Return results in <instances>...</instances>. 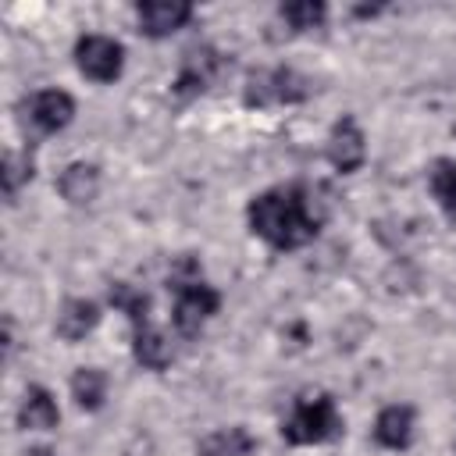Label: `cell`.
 <instances>
[{
  "label": "cell",
  "mask_w": 456,
  "mask_h": 456,
  "mask_svg": "<svg viewBox=\"0 0 456 456\" xmlns=\"http://www.w3.org/2000/svg\"><path fill=\"white\" fill-rule=\"evenodd\" d=\"M192 18V4L185 0H139L135 4V21L139 32H146L150 39H164L175 28H182Z\"/></svg>",
  "instance_id": "9"
},
{
  "label": "cell",
  "mask_w": 456,
  "mask_h": 456,
  "mask_svg": "<svg viewBox=\"0 0 456 456\" xmlns=\"http://www.w3.org/2000/svg\"><path fill=\"white\" fill-rule=\"evenodd\" d=\"M75 118V100L64 89H39L21 103V121L32 132H61Z\"/></svg>",
  "instance_id": "7"
},
{
  "label": "cell",
  "mask_w": 456,
  "mask_h": 456,
  "mask_svg": "<svg viewBox=\"0 0 456 456\" xmlns=\"http://www.w3.org/2000/svg\"><path fill=\"white\" fill-rule=\"evenodd\" d=\"M278 18L289 25V32H310V28H321L324 25L328 7L321 0H292V4H281L278 7Z\"/></svg>",
  "instance_id": "18"
},
{
  "label": "cell",
  "mask_w": 456,
  "mask_h": 456,
  "mask_svg": "<svg viewBox=\"0 0 456 456\" xmlns=\"http://www.w3.org/2000/svg\"><path fill=\"white\" fill-rule=\"evenodd\" d=\"M75 64L93 82H114L125 68V46L110 36H82L75 43Z\"/></svg>",
  "instance_id": "6"
},
{
  "label": "cell",
  "mask_w": 456,
  "mask_h": 456,
  "mask_svg": "<svg viewBox=\"0 0 456 456\" xmlns=\"http://www.w3.org/2000/svg\"><path fill=\"white\" fill-rule=\"evenodd\" d=\"M71 395L82 410H100L107 399V374L100 367H78L71 378Z\"/></svg>",
  "instance_id": "17"
},
{
  "label": "cell",
  "mask_w": 456,
  "mask_h": 456,
  "mask_svg": "<svg viewBox=\"0 0 456 456\" xmlns=\"http://www.w3.org/2000/svg\"><path fill=\"white\" fill-rule=\"evenodd\" d=\"M281 435H285V442H292V445H317V442L338 438V435H342V417H338L335 399H331L328 392L296 399L289 420L281 424Z\"/></svg>",
  "instance_id": "3"
},
{
  "label": "cell",
  "mask_w": 456,
  "mask_h": 456,
  "mask_svg": "<svg viewBox=\"0 0 456 456\" xmlns=\"http://www.w3.org/2000/svg\"><path fill=\"white\" fill-rule=\"evenodd\" d=\"M96 324H100V306H96L93 299H64V306H61L53 328H57V335H61L64 342H78V338H86Z\"/></svg>",
  "instance_id": "10"
},
{
  "label": "cell",
  "mask_w": 456,
  "mask_h": 456,
  "mask_svg": "<svg viewBox=\"0 0 456 456\" xmlns=\"http://www.w3.org/2000/svg\"><path fill=\"white\" fill-rule=\"evenodd\" d=\"M374 438L385 449H406L413 442V410L410 406H385L374 420Z\"/></svg>",
  "instance_id": "12"
},
{
  "label": "cell",
  "mask_w": 456,
  "mask_h": 456,
  "mask_svg": "<svg viewBox=\"0 0 456 456\" xmlns=\"http://www.w3.org/2000/svg\"><path fill=\"white\" fill-rule=\"evenodd\" d=\"M428 182H431V192H435L438 207H442L449 217H456V160H449V157L435 160Z\"/></svg>",
  "instance_id": "19"
},
{
  "label": "cell",
  "mask_w": 456,
  "mask_h": 456,
  "mask_svg": "<svg viewBox=\"0 0 456 456\" xmlns=\"http://www.w3.org/2000/svg\"><path fill=\"white\" fill-rule=\"evenodd\" d=\"M256 438L246 428H221L196 442V456H253Z\"/></svg>",
  "instance_id": "14"
},
{
  "label": "cell",
  "mask_w": 456,
  "mask_h": 456,
  "mask_svg": "<svg viewBox=\"0 0 456 456\" xmlns=\"http://www.w3.org/2000/svg\"><path fill=\"white\" fill-rule=\"evenodd\" d=\"M32 178V157L28 153H7L4 157V192L7 200L18 196V189Z\"/></svg>",
  "instance_id": "20"
},
{
  "label": "cell",
  "mask_w": 456,
  "mask_h": 456,
  "mask_svg": "<svg viewBox=\"0 0 456 456\" xmlns=\"http://www.w3.org/2000/svg\"><path fill=\"white\" fill-rule=\"evenodd\" d=\"M246 217H249L253 235H260L267 246L299 249L310 239H317L324 224V207L306 185L292 182V185H274L253 196L246 207Z\"/></svg>",
  "instance_id": "1"
},
{
  "label": "cell",
  "mask_w": 456,
  "mask_h": 456,
  "mask_svg": "<svg viewBox=\"0 0 456 456\" xmlns=\"http://www.w3.org/2000/svg\"><path fill=\"white\" fill-rule=\"evenodd\" d=\"M21 456H53L50 449H28V452H21Z\"/></svg>",
  "instance_id": "21"
},
{
  "label": "cell",
  "mask_w": 456,
  "mask_h": 456,
  "mask_svg": "<svg viewBox=\"0 0 456 456\" xmlns=\"http://www.w3.org/2000/svg\"><path fill=\"white\" fill-rule=\"evenodd\" d=\"M221 71H224V53L221 50H214L207 43L203 46H189L182 53V64H178V75L171 82V93L182 96V100L200 96L221 78Z\"/></svg>",
  "instance_id": "5"
},
{
  "label": "cell",
  "mask_w": 456,
  "mask_h": 456,
  "mask_svg": "<svg viewBox=\"0 0 456 456\" xmlns=\"http://www.w3.org/2000/svg\"><path fill=\"white\" fill-rule=\"evenodd\" d=\"M328 160L335 171L342 175H353L363 160H367V139L356 125L353 114H342L335 125H331V135H328Z\"/></svg>",
  "instance_id": "8"
},
{
  "label": "cell",
  "mask_w": 456,
  "mask_h": 456,
  "mask_svg": "<svg viewBox=\"0 0 456 456\" xmlns=\"http://www.w3.org/2000/svg\"><path fill=\"white\" fill-rule=\"evenodd\" d=\"M310 96V78H303L296 68H271L253 71L246 78L242 100L246 107H271V103H299Z\"/></svg>",
  "instance_id": "4"
},
{
  "label": "cell",
  "mask_w": 456,
  "mask_h": 456,
  "mask_svg": "<svg viewBox=\"0 0 456 456\" xmlns=\"http://www.w3.org/2000/svg\"><path fill=\"white\" fill-rule=\"evenodd\" d=\"M167 289L175 292V314H171L175 331L182 338H196L203 331V324L217 314L221 292L203 281V267L192 253L175 256V264L167 271Z\"/></svg>",
  "instance_id": "2"
},
{
  "label": "cell",
  "mask_w": 456,
  "mask_h": 456,
  "mask_svg": "<svg viewBox=\"0 0 456 456\" xmlns=\"http://www.w3.org/2000/svg\"><path fill=\"white\" fill-rule=\"evenodd\" d=\"M57 420H61V410H57L53 395L46 388L32 385L25 392V399H21V406H18V428H25V431H50V428H57Z\"/></svg>",
  "instance_id": "11"
},
{
  "label": "cell",
  "mask_w": 456,
  "mask_h": 456,
  "mask_svg": "<svg viewBox=\"0 0 456 456\" xmlns=\"http://www.w3.org/2000/svg\"><path fill=\"white\" fill-rule=\"evenodd\" d=\"M57 192L68 200V203H89L96 200L100 192V167L96 164H68L57 178Z\"/></svg>",
  "instance_id": "13"
},
{
  "label": "cell",
  "mask_w": 456,
  "mask_h": 456,
  "mask_svg": "<svg viewBox=\"0 0 456 456\" xmlns=\"http://www.w3.org/2000/svg\"><path fill=\"white\" fill-rule=\"evenodd\" d=\"M107 299H110V306H118L132 321V331L150 328V296L142 289H132L128 281H114L110 292H107Z\"/></svg>",
  "instance_id": "16"
},
{
  "label": "cell",
  "mask_w": 456,
  "mask_h": 456,
  "mask_svg": "<svg viewBox=\"0 0 456 456\" xmlns=\"http://www.w3.org/2000/svg\"><path fill=\"white\" fill-rule=\"evenodd\" d=\"M132 356H135V363H142L146 370H164V367L175 360V349H171V342L150 324V328H139V331L132 335Z\"/></svg>",
  "instance_id": "15"
}]
</instances>
